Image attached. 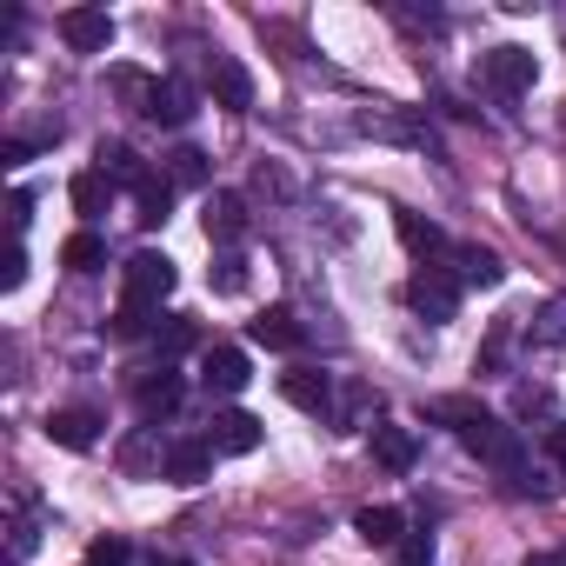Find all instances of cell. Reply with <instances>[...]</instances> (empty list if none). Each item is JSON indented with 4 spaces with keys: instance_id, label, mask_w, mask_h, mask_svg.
<instances>
[{
    "instance_id": "6da1fadb",
    "label": "cell",
    "mask_w": 566,
    "mask_h": 566,
    "mask_svg": "<svg viewBox=\"0 0 566 566\" xmlns=\"http://www.w3.org/2000/svg\"><path fill=\"white\" fill-rule=\"evenodd\" d=\"M433 420H447V427L460 433V447H467V453H480L486 467H500L506 480L526 467V447H520V433H513L506 420H493L480 400H467V394H447V400H433Z\"/></svg>"
},
{
    "instance_id": "7a4b0ae2",
    "label": "cell",
    "mask_w": 566,
    "mask_h": 566,
    "mask_svg": "<svg viewBox=\"0 0 566 566\" xmlns=\"http://www.w3.org/2000/svg\"><path fill=\"white\" fill-rule=\"evenodd\" d=\"M407 307H413L427 327H447V321L460 314V273H447V266H420V273L407 280Z\"/></svg>"
},
{
    "instance_id": "3957f363",
    "label": "cell",
    "mask_w": 566,
    "mask_h": 566,
    "mask_svg": "<svg viewBox=\"0 0 566 566\" xmlns=\"http://www.w3.org/2000/svg\"><path fill=\"white\" fill-rule=\"evenodd\" d=\"M174 260L167 253H154V247H140L134 260H127V273H120V301H134V307H160L167 294H174Z\"/></svg>"
},
{
    "instance_id": "277c9868",
    "label": "cell",
    "mask_w": 566,
    "mask_h": 566,
    "mask_svg": "<svg viewBox=\"0 0 566 566\" xmlns=\"http://www.w3.org/2000/svg\"><path fill=\"white\" fill-rule=\"evenodd\" d=\"M533 74H539V67H533V54H526V48H493V54H480V81H486L493 94H506V101H513V94H526V87H533Z\"/></svg>"
},
{
    "instance_id": "5b68a950",
    "label": "cell",
    "mask_w": 566,
    "mask_h": 566,
    "mask_svg": "<svg viewBox=\"0 0 566 566\" xmlns=\"http://www.w3.org/2000/svg\"><path fill=\"white\" fill-rule=\"evenodd\" d=\"M247 380H253V360H247L240 347H207V354H200V387H207V394L233 400V394H247Z\"/></svg>"
},
{
    "instance_id": "8992f818",
    "label": "cell",
    "mask_w": 566,
    "mask_h": 566,
    "mask_svg": "<svg viewBox=\"0 0 566 566\" xmlns=\"http://www.w3.org/2000/svg\"><path fill=\"white\" fill-rule=\"evenodd\" d=\"M180 400H187V380H180L174 367H154V374H140V387H134L140 420H167V413H180Z\"/></svg>"
},
{
    "instance_id": "52a82bcc",
    "label": "cell",
    "mask_w": 566,
    "mask_h": 566,
    "mask_svg": "<svg viewBox=\"0 0 566 566\" xmlns=\"http://www.w3.org/2000/svg\"><path fill=\"white\" fill-rule=\"evenodd\" d=\"M207 87H213V101H220L227 114H247V107H253V74H247L233 54H213V61H207Z\"/></svg>"
},
{
    "instance_id": "ba28073f",
    "label": "cell",
    "mask_w": 566,
    "mask_h": 566,
    "mask_svg": "<svg viewBox=\"0 0 566 566\" xmlns=\"http://www.w3.org/2000/svg\"><path fill=\"white\" fill-rule=\"evenodd\" d=\"M213 453H253L260 447V420L253 413H240V407H220L213 420H207V433H200Z\"/></svg>"
},
{
    "instance_id": "9c48e42d",
    "label": "cell",
    "mask_w": 566,
    "mask_h": 566,
    "mask_svg": "<svg viewBox=\"0 0 566 566\" xmlns=\"http://www.w3.org/2000/svg\"><path fill=\"white\" fill-rule=\"evenodd\" d=\"M61 41L74 54H107L114 48V21L101 8H74V14H61Z\"/></svg>"
},
{
    "instance_id": "30bf717a",
    "label": "cell",
    "mask_w": 566,
    "mask_h": 566,
    "mask_svg": "<svg viewBox=\"0 0 566 566\" xmlns=\"http://www.w3.org/2000/svg\"><path fill=\"white\" fill-rule=\"evenodd\" d=\"M247 334H253V347H266V354H301V340H307V327H301L287 307H266L260 321H247Z\"/></svg>"
},
{
    "instance_id": "8fae6325",
    "label": "cell",
    "mask_w": 566,
    "mask_h": 566,
    "mask_svg": "<svg viewBox=\"0 0 566 566\" xmlns=\"http://www.w3.org/2000/svg\"><path fill=\"white\" fill-rule=\"evenodd\" d=\"M200 220H207V240H220V247H240V240H247V200L227 193V187L207 193V213H200Z\"/></svg>"
},
{
    "instance_id": "7c38bea8",
    "label": "cell",
    "mask_w": 566,
    "mask_h": 566,
    "mask_svg": "<svg viewBox=\"0 0 566 566\" xmlns=\"http://www.w3.org/2000/svg\"><path fill=\"white\" fill-rule=\"evenodd\" d=\"M213 460H220V453H213L207 440H174V447L160 453V473L180 480V486H200V480L213 473Z\"/></svg>"
},
{
    "instance_id": "4fadbf2b",
    "label": "cell",
    "mask_w": 566,
    "mask_h": 566,
    "mask_svg": "<svg viewBox=\"0 0 566 566\" xmlns=\"http://www.w3.org/2000/svg\"><path fill=\"white\" fill-rule=\"evenodd\" d=\"M280 394H287L301 413H334V380L321 367H294V374H280Z\"/></svg>"
},
{
    "instance_id": "5bb4252c",
    "label": "cell",
    "mask_w": 566,
    "mask_h": 566,
    "mask_svg": "<svg viewBox=\"0 0 566 566\" xmlns=\"http://www.w3.org/2000/svg\"><path fill=\"white\" fill-rule=\"evenodd\" d=\"M453 266H460V287H500V280H506V260L493 247H480V240H460Z\"/></svg>"
},
{
    "instance_id": "9a60e30c",
    "label": "cell",
    "mask_w": 566,
    "mask_h": 566,
    "mask_svg": "<svg viewBox=\"0 0 566 566\" xmlns=\"http://www.w3.org/2000/svg\"><path fill=\"white\" fill-rule=\"evenodd\" d=\"M193 81H180V74H167L160 87H154V107H147V120H160V127H187L193 120Z\"/></svg>"
},
{
    "instance_id": "2e32d148",
    "label": "cell",
    "mask_w": 566,
    "mask_h": 566,
    "mask_svg": "<svg viewBox=\"0 0 566 566\" xmlns=\"http://www.w3.org/2000/svg\"><path fill=\"white\" fill-rule=\"evenodd\" d=\"M94 433H101V413H87V407H61V413H48V440H54V447L87 453Z\"/></svg>"
},
{
    "instance_id": "e0dca14e",
    "label": "cell",
    "mask_w": 566,
    "mask_h": 566,
    "mask_svg": "<svg viewBox=\"0 0 566 566\" xmlns=\"http://www.w3.org/2000/svg\"><path fill=\"white\" fill-rule=\"evenodd\" d=\"M354 533H360L367 546H400V539H407V513H400V506H360V513H354Z\"/></svg>"
},
{
    "instance_id": "ac0fdd59",
    "label": "cell",
    "mask_w": 566,
    "mask_h": 566,
    "mask_svg": "<svg viewBox=\"0 0 566 566\" xmlns=\"http://www.w3.org/2000/svg\"><path fill=\"white\" fill-rule=\"evenodd\" d=\"M167 207H174V180H167V174H147V180L134 187V227H160Z\"/></svg>"
},
{
    "instance_id": "d6986e66",
    "label": "cell",
    "mask_w": 566,
    "mask_h": 566,
    "mask_svg": "<svg viewBox=\"0 0 566 566\" xmlns=\"http://www.w3.org/2000/svg\"><path fill=\"white\" fill-rule=\"evenodd\" d=\"M413 453H420V447H413V433H407V427H374V460H380L387 473H407V467H413Z\"/></svg>"
},
{
    "instance_id": "ffe728a7",
    "label": "cell",
    "mask_w": 566,
    "mask_h": 566,
    "mask_svg": "<svg viewBox=\"0 0 566 566\" xmlns=\"http://www.w3.org/2000/svg\"><path fill=\"white\" fill-rule=\"evenodd\" d=\"M101 174H107L114 187H140V180H147L140 154H134V147H120V140H101Z\"/></svg>"
},
{
    "instance_id": "44dd1931",
    "label": "cell",
    "mask_w": 566,
    "mask_h": 566,
    "mask_svg": "<svg viewBox=\"0 0 566 566\" xmlns=\"http://www.w3.org/2000/svg\"><path fill=\"white\" fill-rule=\"evenodd\" d=\"M67 193H74V207H81V213H87V220H94V213H107V207H114V180H107V174H101V167H87V174H74V187H67Z\"/></svg>"
},
{
    "instance_id": "7402d4cb",
    "label": "cell",
    "mask_w": 566,
    "mask_h": 566,
    "mask_svg": "<svg viewBox=\"0 0 566 566\" xmlns=\"http://www.w3.org/2000/svg\"><path fill=\"white\" fill-rule=\"evenodd\" d=\"M400 240H407L420 260H433V253H453V240H447L433 220H420V213H400Z\"/></svg>"
},
{
    "instance_id": "603a6c76",
    "label": "cell",
    "mask_w": 566,
    "mask_h": 566,
    "mask_svg": "<svg viewBox=\"0 0 566 566\" xmlns=\"http://www.w3.org/2000/svg\"><path fill=\"white\" fill-rule=\"evenodd\" d=\"M101 260H107V240H101L94 227H81V233H74L67 247H61V266H74V273H94Z\"/></svg>"
},
{
    "instance_id": "cb8c5ba5",
    "label": "cell",
    "mask_w": 566,
    "mask_h": 566,
    "mask_svg": "<svg viewBox=\"0 0 566 566\" xmlns=\"http://www.w3.org/2000/svg\"><path fill=\"white\" fill-rule=\"evenodd\" d=\"M207 174H213V167H207L200 147H174V154H167V180H174V187H207Z\"/></svg>"
},
{
    "instance_id": "d4e9b609",
    "label": "cell",
    "mask_w": 566,
    "mask_h": 566,
    "mask_svg": "<svg viewBox=\"0 0 566 566\" xmlns=\"http://www.w3.org/2000/svg\"><path fill=\"white\" fill-rule=\"evenodd\" d=\"M154 307H134V301H120V314L107 321L114 327V340H140V334H154V321H147Z\"/></svg>"
},
{
    "instance_id": "484cf974",
    "label": "cell",
    "mask_w": 566,
    "mask_h": 566,
    "mask_svg": "<svg viewBox=\"0 0 566 566\" xmlns=\"http://www.w3.org/2000/svg\"><path fill=\"white\" fill-rule=\"evenodd\" d=\"M247 287V260L240 253H220L213 260V294H240Z\"/></svg>"
},
{
    "instance_id": "4316f807",
    "label": "cell",
    "mask_w": 566,
    "mask_h": 566,
    "mask_svg": "<svg viewBox=\"0 0 566 566\" xmlns=\"http://www.w3.org/2000/svg\"><path fill=\"white\" fill-rule=\"evenodd\" d=\"M154 347H160V354H187V347H193V327H187V321H174V314H167V321H160V327H154Z\"/></svg>"
},
{
    "instance_id": "83f0119b",
    "label": "cell",
    "mask_w": 566,
    "mask_h": 566,
    "mask_svg": "<svg viewBox=\"0 0 566 566\" xmlns=\"http://www.w3.org/2000/svg\"><path fill=\"white\" fill-rule=\"evenodd\" d=\"M34 539H41V533H34V520H28V513H14V526H8V566H21V559L34 553Z\"/></svg>"
},
{
    "instance_id": "f1b7e54d",
    "label": "cell",
    "mask_w": 566,
    "mask_h": 566,
    "mask_svg": "<svg viewBox=\"0 0 566 566\" xmlns=\"http://www.w3.org/2000/svg\"><path fill=\"white\" fill-rule=\"evenodd\" d=\"M533 340H546V347H566V301H553V307L533 321Z\"/></svg>"
},
{
    "instance_id": "f546056e",
    "label": "cell",
    "mask_w": 566,
    "mask_h": 566,
    "mask_svg": "<svg viewBox=\"0 0 566 566\" xmlns=\"http://www.w3.org/2000/svg\"><path fill=\"white\" fill-rule=\"evenodd\" d=\"M127 559H134V546H127V539H94L81 566H127Z\"/></svg>"
},
{
    "instance_id": "4dcf8cb0",
    "label": "cell",
    "mask_w": 566,
    "mask_h": 566,
    "mask_svg": "<svg viewBox=\"0 0 566 566\" xmlns=\"http://www.w3.org/2000/svg\"><path fill=\"white\" fill-rule=\"evenodd\" d=\"M394 566H433V533H427V526H420V533H407Z\"/></svg>"
},
{
    "instance_id": "1f68e13d",
    "label": "cell",
    "mask_w": 566,
    "mask_h": 566,
    "mask_svg": "<svg viewBox=\"0 0 566 566\" xmlns=\"http://www.w3.org/2000/svg\"><path fill=\"white\" fill-rule=\"evenodd\" d=\"M21 280H28V247L14 240L8 253H0V287H8V294H14V287H21Z\"/></svg>"
},
{
    "instance_id": "d6a6232c",
    "label": "cell",
    "mask_w": 566,
    "mask_h": 566,
    "mask_svg": "<svg viewBox=\"0 0 566 566\" xmlns=\"http://www.w3.org/2000/svg\"><path fill=\"white\" fill-rule=\"evenodd\" d=\"M28 220H34V193H28V187H14V193H8V227H14V233H28Z\"/></svg>"
},
{
    "instance_id": "836d02e7",
    "label": "cell",
    "mask_w": 566,
    "mask_h": 566,
    "mask_svg": "<svg viewBox=\"0 0 566 566\" xmlns=\"http://www.w3.org/2000/svg\"><path fill=\"white\" fill-rule=\"evenodd\" d=\"M0 160H8V167H28V160H34V140H8V154H0Z\"/></svg>"
},
{
    "instance_id": "e575fe53",
    "label": "cell",
    "mask_w": 566,
    "mask_h": 566,
    "mask_svg": "<svg viewBox=\"0 0 566 566\" xmlns=\"http://www.w3.org/2000/svg\"><path fill=\"white\" fill-rule=\"evenodd\" d=\"M480 360H486V367H500V360H506V327H493V340H486V354H480Z\"/></svg>"
},
{
    "instance_id": "d590c367",
    "label": "cell",
    "mask_w": 566,
    "mask_h": 566,
    "mask_svg": "<svg viewBox=\"0 0 566 566\" xmlns=\"http://www.w3.org/2000/svg\"><path fill=\"white\" fill-rule=\"evenodd\" d=\"M546 453H553V460L566 467V427H553V433H546Z\"/></svg>"
}]
</instances>
